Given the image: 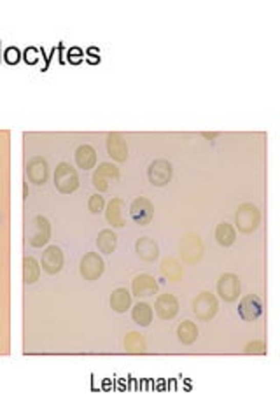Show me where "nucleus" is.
<instances>
[{"instance_id":"1","label":"nucleus","mask_w":280,"mask_h":420,"mask_svg":"<svg viewBox=\"0 0 280 420\" xmlns=\"http://www.w3.org/2000/svg\"><path fill=\"white\" fill-rule=\"evenodd\" d=\"M235 223L238 231L252 233L261 223V212L256 205H252V203H242L238 207V212H236L235 215Z\"/></svg>"},{"instance_id":"2","label":"nucleus","mask_w":280,"mask_h":420,"mask_svg":"<svg viewBox=\"0 0 280 420\" xmlns=\"http://www.w3.org/2000/svg\"><path fill=\"white\" fill-rule=\"evenodd\" d=\"M54 186H56V189L63 194L74 193V191L77 189L79 186L77 173H75V170L69 163L58 165L56 172H54Z\"/></svg>"},{"instance_id":"3","label":"nucleus","mask_w":280,"mask_h":420,"mask_svg":"<svg viewBox=\"0 0 280 420\" xmlns=\"http://www.w3.org/2000/svg\"><path fill=\"white\" fill-rule=\"evenodd\" d=\"M219 310V303L214 294L210 292H202L193 301V312L200 321H210Z\"/></svg>"},{"instance_id":"4","label":"nucleus","mask_w":280,"mask_h":420,"mask_svg":"<svg viewBox=\"0 0 280 420\" xmlns=\"http://www.w3.org/2000/svg\"><path fill=\"white\" fill-rule=\"evenodd\" d=\"M181 256L189 265L198 263L203 256V242L198 235H188L181 242Z\"/></svg>"},{"instance_id":"5","label":"nucleus","mask_w":280,"mask_h":420,"mask_svg":"<svg viewBox=\"0 0 280 420\" xmlns=\"http://www.w3.org/2000/svg\"><path fill=\"white\" fill-rule=\"evenodd\" d=\"M217 292L219 296L228 303L238 299L240 296V280L235 273H224L217 282Z\"/></svg>"},{"instance_id":"6","label":"nucleus","mask_w":280,"mask_h":420,"mask_svg":"<svg viewBox=\"0 0 280 420\" xmlns=\"http://www.w3.org/2000/svg\"><path fill=\"white\" fill-rule=\"evenodd\" d=\"M238 313L245 322H254L261 317L263 313V303L256 294H247L240 299L238 303Z\"/></svg>"},{"instance_id":"7","label":"nucleus","mask_w":280,"mask_h":420,"mask_svg":"<svg viewBox=\"0 0 280 420\" xmlns=\"http://www.w3.org/2000/svg\"><path fill=\"white\" fill-rule=\"evenodd\" d=\"M130 215L137 224L146 226V224H149L152 221L154 205H152L147 198H137V200H133V203L130 205Z\"/></svg>"},{"instance_id":"8","label":"nucleus","mask_w":280,"mask_h":420,"mask_svg":"<svg viewBox=\"0 0 280 420\" xmlns=\"http://www.w3.org/2000/svg\"><path fill=\"white\" fill-rule=\"evenodd\" d=\"M152 186H165L172 179V165L167 159H156L149 165L147 170Z\"/></svg>"},{"instance_id":"9","label":"nucleus","mask_w":280,"mask_h":420,"mask_svg":"<svg viewBox=\"0 0 280 420\" xmlns=\"http://www.w3.org/2000/svg\"><path fill=\"white\" fill-rule=\"evenodd\" d=\"M154 312L161 321H172L179 312V301L173 294H161L154 303Z\"/></svg>"},{"instance_id":"10","label":"nucleus","mask_w":280,"mask_h":420,"mask_svg":"<svg viewBox=\"0 0 280 420\" xmlns=\"http://www.w3.org/2000/svg\"><path fill=\"white\" fill-rule=\"evenodd\" d=\"M104 273V261L98 254L90 252L81 261V275L86 280H96Z\"/></svg>"},{"instance_id":"11","label":"nucleus","mask_w":280,"mask_h":420,"mask_svg":"<svg viewBox=\"0 0 280 420\" xmlns=\"http://www.w3.org/2000/svg\"><path fill=\"white\" fill-rule=\"evenodd\" d=\"M117 179H119V172H117V168L110 163H102L98 167V170L95 172V175H93V184H95L100 191H105L109 188L110 181H117Z\"/></svg>"},{"instance_id":"12","label":"nucleus","mask_w":280,"mask_h":420,"mask_svg":"<svg viewBox=\"0 0 280 420\" xmlns=\"http://www.w3.org/2000/svg\"><path fill=\"white\" fill-rule=\"evenodd\" d=\"M42 268H44L48 273H58V271L62 270L63 266V254L60 247H56V245H53V247H48L46 249V252L42 254Z\"/></svg>"},{"instance_id":"13","label":"nucleus","mask_w":280,"mask_h":420,"mask_svg":"<svg viewBox=\"0 0 280 420\" xmlns=\"http://www.w3.org/2000/svg\"><path fill=\"white\" fill-rule=\"evenodd\" d=\"M131 289H133L135 296L146 298V296H152L158 292V282L151 275H138L131 284Z\"/></svg>"},{"instance_id":"14","label":"nucleus","mask_w":280,"mask_h":420,"mask_svg":"<svg viewBox=\"0 0 280 420\" xmlns=\"http://www.w3.org/2000/svg\"><path fill=\"white\" fill-rule=\"evenodd\" d=\"M135 249H137V256L140 257L142 261H156L159 256V247L158 244H156L152 238H147V236H144V238H138L137 244H135Z\"/></svg>"},{"instance_id":"15","label":"nucleus","mask_w":280,"mask_h":420,"mask_svg":"<svg viewBox=\"0 0 280 420\" xmlns=\"http://www.w3.org/2000/svg\"><path fill=\"white\" fill-rule=\"evenodd\" d=\"M48 163L42 158H33L30 163L27 165V175L33 184H44L48 181Z\"/></svg>"},{"instance_id":"16","label":"nucleus","mask_w":280,"mask_h":420,"mask_svg":"<svg viewBox=\"0 0 280 420\" xmlns=\"http://www.w3.org/2000/svg\"><path fill=\"white\" fill-rule=\"evenodd\" d=\"M107 151L116 161H126L128 158V147H126L125 140L117 133H110L107 138Z\"/></svg>"},{"instance_id":"17","label":"nucleus","mask_w":280,"mask_h":420,"mask_svg":"<svg viewBox=\"0 0 280 420\" xmlns=\"http://www.w3.org/2000/svg\"><path fill=\"white\" fill-rule=\"evenodd\" d=\"M75 161H77V167L83 168V170H90V168L95 167L96 163V152L91 146H81L75 151Z\"/></svg>"},{"instance_id":"18","label":"nucleus","mask_w":280,"mask_h":420,"mask_svg":"<svg viewBox=\"0 0 280 420\" xmlns=\"http://www.w3.org/2000/svg\"><path fill=\"white\" fill-rule=\"evenodd\" d=\"M161 273L168 280H172V282H177V280H181L182 275H184V268H182V265L177 259L167 257V259H163V263H161Z\"/></svg>"},{"instance_id":"19","label":"nucleus","mask_w":280,"mask_h":420,"mask_svg":"<svg viewBox=\"0 0 280 420\" xmlns=\"http://www.w3.org/2000/svg\"><path fill=\"white\" fill-rule=\"evenodd\" d=\"M177 336H179V342L184 343V345H191V343L196 342L198 338V328L194 322L184 321L182 324L177 328Z\"/></svg>"},{"instance_id":"20","label":"nucleus","mask_w":280,"mask_h":420,"mask_svg":"<svg viewBox=\"0 0 280 420\" xmlns=\"http://www.w3.org/2000/svg\"><path fill=\"white\" fill-rule=\"evenodd\" d=\"M215 238H217L219 245H223V247H230V245L235 244V240H236L235 228H233L230 223H221L217 226V230H215Z\"/></svg>"},{"instance_id":"21","label":"nucleus","mask_w":280,"mask_h":420,"mask_svg":"<svg viewBox=\"0 0 280 420\" xmlns=\"http://www.w3.org/2000/svg\"><path fill=\"white\" fill-rule=\"evenodd\" d=\"M131 305V294L126 289H116L110 296V307L114 308L116 312H126Z\"/></svg>"},{"instance_id":"22","label":"nucleus","mask_w":280,"mask_h":420,"mask_svg":"<svg viewBox=\"0 0 280 420\" xmlns=\"http://www.w3.org/2000/svg\"><path fill=\"white\" fill-rule=\"evenodd\" d=\"M123 209H125V203L121 200H112L107 207V221L112 226L123 228L125 226V219H123Z\"/></svg>"},{"instance_id":"23","label":"nucleus","mask_w":280,"mask_h":420,"mask_svg":"<svg viewBox=\"0 0 280 420\" xmlns=\"http://www.w3.org/2000/svg\"><path fill=\"white\" fill-rule=\"evenodd\" d=\"M131 317H133V321L137 322L138 326H142V328L149 326L151 322H152V308H151V305H147V303H137L133 307Z\"/></svg>"},{"instance_id":"24","label":"nucleus","mask_w":280,"mask_h":420,"mask_svg":"<svg viewBox=\"0 0 280 420\" xmlns=\"http://www.w3.org/2000/svg\"><path fill=\"white\" fill-rule=\"evenodd\" d=\"M35 223H37L35 224L37 233L32 238V245L33 247H41V245H44L46 242L49 240V223H48V219H44V217H37Z\"/></svg>"},{"instance_id":"25","label":"nucleus","mask_w":280,"mask_h":420,"mask_svg":"<svg viewBox=\"0 0 280 420\" xmlns=\"http://www.w3.org/2000/svg\"><path fill=\"white\" fill-rule=\"evenodd\" d=\"M96 245H98V249L104 254H110L117 245V236L110 230H104V231H100L98 238H96Z\"/></svg>"},{"instance_id":"26","label":"nucleus","mask_w":280,"mask_h":420,"mask_svg":"<svg viewBox=\"0 0 280 420\" xmlns=\"http://www.w3.org/2000/svg\"><path fill=\"white\" fill-rule=\"evenodd\" d=\"M125 347L131 354H142V352H146V340L142 338V334L130 333L125 340Z\"/></svg>"},{"instance_id":"27","label":"nucleus","mask_w":280,"mask_h":420,"mask_svg":"<svg viewBox=\"0 0 280 420\" xmlns=\"http://www.w3.org/2000/svg\"><path fill=\"white\" fill-rule=\"evenodd\" d=\"M23 268H25V282L27 284H33L37 278H39V271H41V266L37 265V261L33 259V257H27L23 263Z\"/></svg>"},{"instance_id":"28","label":"nucleus","mask_w":280,"mask_h":420,"mask_svg":"<svg viewBox=\"0 0 280 420\" xmlns=\"http://www.w3.org/2000/svg\"><path fill=\"white\" fill-rule=\"evenodd\" d=\"M90 210L93 212V214H98V212L104 210V198L98 196V194H95V196H91V200H90Z\"/></svg>"},{"instance_id":"29","label":"nucleus","mask_w":280,"mask_h":420,"mask_svg":"<svg viewBox=\"0 0 280 420\" xmlns=\"http://www.w3.org/2000/svg\"><path fill=\"white\" fill-rule=\"evenodd\" d=\"M245 354H265V345L263 342H254L245 347Z\"/></svg>"},{"instance_id":"30","label":"nucleus","mask_w":280,"mask_h":420,"mask_svg":"<svg viewBox=\"0 0 280 420\" xmlns=\"http://www.w3.org/2000/svg\"><path fill=\"white\" fill-rule=\"evenodd\" d=\"M18 56H19V51L16 48H11L9 51H7V62H9V63L18 62Z\"/></svg>"}]
</instances>
